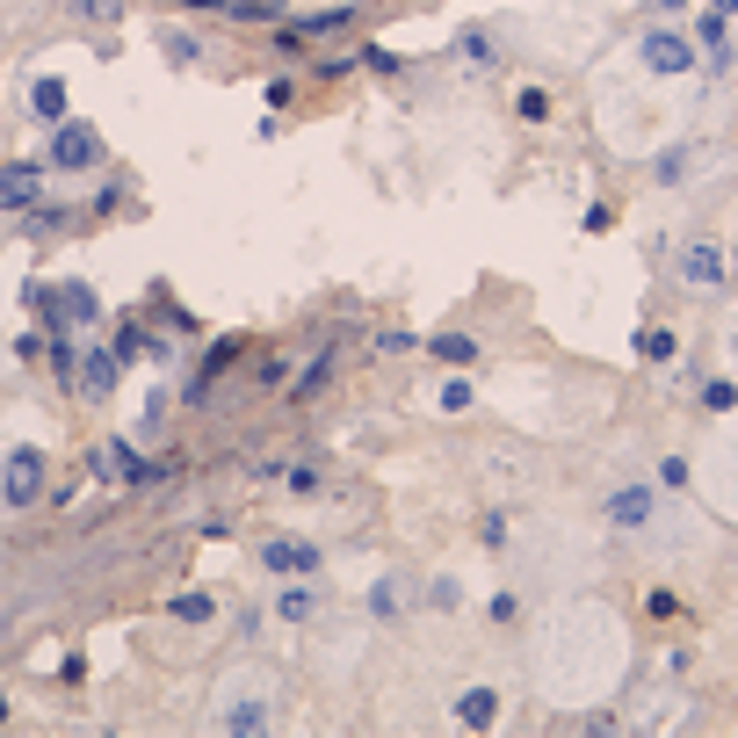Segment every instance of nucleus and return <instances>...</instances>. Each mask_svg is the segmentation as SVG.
I'll return each mask as SVG.
<instances>
[{
	"mask_svg": "<svg viewBox=\"0 0 738 738\" xmlns=\"http://www.w3.org/2000/svg\"><path fill=\"white\" fill-rule=\"evenodd\" d=\"M268 724V681L246 673V681H224L218 687V731H261Z\"/></svg>",
	"mask_w": 738,
	"mask_h": 738,
	"instance_id": "1",
	"label": "nucleus"
},
{
	"mask_svg": "<svg viewBox=\"0 0 738 738\" xmlns=\"http://www.w3.org/2000/svg\"><path fill=\"white\" fill-rule=\"evenodd\" d=\"M637 66L659 73V80H681V73H695V44L681 30H645L637 36Z\"/></svg>",
	"mask_w": 738,
	"mask_h": 738,
	"instance_id": "2",
	"label": "nucleus"
},
{
	"mask_svg": "<svg viewBox=\"0 0 738 738\" xmlns=\"http://www.w3.org/2000/svg\"><path fill=\"white\" fill-rule=\"evenodd\" d=\"M52 167L58 174L102 167V131H87V123H52Z\"/></svg>",
	"mask_w": 738,
	"mask_h": 738,
	"instance_id": "3",
	"label": "nucleus"
},
{
	"mask_svg": "<svg viewBox=\"0 0 738 738\" xmlns=\"http://www.w3.org/2000/svg\"><path fill=\"white\" fill-rule=\"evenodd\" d=\"M0 493H8V507H30V499L44 493V456H36V449H15V456H8Z\"/></svg>",
	"mask_w": 738,
	"mask_h": 738,
	"instance_id": "4",
	"label": "nucleus"
},
{
	"mask_svg": "<svg viewBox=\"0 0 738 738\" xmlns=\"http://www.w3.org/2000/svg\"><path fill=\"white\" fill-rule=\"evenodd\" d=\"M681 283H695V290H724V246L717 240L681 246Z\"/></svg>",
	"mask_w": 738,
	"mask_h": 738,
	"instance_id": "5",
	"label": "nucleus"
},
{
	"mask_svg": "<svg viewBox=\"0 0 738 738\" xmlns=\"http://www.w3.org/2000/svg\"><path fill=\"white\" fill-rule=\"evenodd\" d=\"M659 515V493L652 485H623V493H608V521H616V529H645V521Z\"/></svg>",
	"mask_w": 738,
	"mask_h": 738,
	"instance_id": "6",
	"label": "nucleus"
},
{
	"mask_svg": "<svg viewBox=\"0 0 738 738\" xmlns=\"http://www.w3.org/2000/svg\"><path fill=\"white\" fill-rule=\"evenodd\" d=\"M44 196V174L36 167H0V210H30Z\"/></svg>",
	"mask_w": 738,
	"mask_h": 738,
	"instance_id": "7",
	"label": "nucleus"
},
{
	"mask_svg": "<svg viewBox=\"0 0 738 738\" xmlns=\"http://www.w3.org/2000/svg\"><path fill=\"white\" fill-rule=\"evenodd\" d=\"M261 565L268 572H319V550L311 543H268L261 550Z\"/></svg>",
	"mask_w": 738,
	"mask_h": 738,
	"instance_id": "8",
	"label": "nucleus"
},
{
	"mask_svg": "<svg viewBox=\"0 0 738 738\" xmlns=\"http://www.w3.org/2000/svg\"><path fill=\"white\" fill-rule=\"evenodd\" d=\"M456 717H464V724H471V731H485V724H493V717H499V695H493V687H471L464 703H456Z\"/></svg>",
	"mask_w": 738,
	"mask_h": 738,
	"instance_id": "9",
	"label": "nucleus"
},
{
	"mask_svg": "<svg viewBox=\"0 0 738 738\" xmlns=\"http://www.w3.org/2000/svg\"><path fill=\"white\" fill-rule=\"evenodd\" d=\"M30 109H36L44 123H66V87H58V80H36V87H30Z\"/></svg>",
	"mask_w": 738,
	"mask_h": 738,
	"instance_id": "10",
	"label": "nucleus"
},
{
	"mask_svg": "<svg viewBox=\"0 0 738 738\" xmlns=\"http://www.w3.org/2000/svg\"><path fill=\"white\" fill-rule=\"evenodd\" d=\"M95 464H102V478H123V485L145 478V471H137V456H131V442H109L102 456H95Z\"/></svg>",
	"mask_w": 738,
	"mask_h": 738,
	"instance_id": "11",
	"label": "nucleus"
},
{
	"mask_svg": "<svg viewBox=\"0 0 738 738\" xmlns=\"http://www.w3.org/2000/svg\"><path fill=\"white\" fill-rule=\"evenodd\" d=\"M687 167H695V145H673V153L652 167V174H659V189H681V174H687Z\"/></svg>",
	"mask_w": 738,
	"mask_h": 738,
	"instance_id": "12",
	"label": "nucleus"
},
{
	"mask_svg": "<svg viewBox=\"0 0 738 738\" xmlns=\"http://www.w3.org/2000/svg\"><path fill=\"white\" fill-rule=\"evenodd\" d=\"M58 319H95V290L66 283V290H58Z\"/></svg>",
	"mask_w": 738,
	"mask_h": 738,
	"instance_id": "13",
	"label": "nucleus"
},
{
	"mask_svg": "<svg viewBox=\"0 0 738 738\" xmlns=\"http://www.w3.org/2000/svg\"><path fill=\"white\" fill-rule=\"evenodd\" d=\"M637 348H645V362H673V348H681V341H673L667 327H645V333H637Z\"/></svg>",
	"mask_w": 738,
	"mask_h": 738,
	"instance_id": "14",
	"label": "nucleus"
},
{
	"mask_svg": "<svg viewBox=\"0 0 738 738\" xmlns=\"http://www.w3.org/2000/svg\"><path fill=\"white\" fill-rule=\"evenodd\" d=\"M159 52H167V58H181V66H189V58L203 52V44H196L189 30H174V22H167V30H159Z\"/></svg>",
	"mask_w": 738,
	"mask_h": 738,
	"instance_id": "15",
	"label": "nucleus"
},
{
	"mask_svg": "<svg viewBox=\"0 0 738 738\" xmlns=\"http://www.w3.org/2000/svg\"><path fill=\"white\" fill-rule=\"evenodd\" d=\"M117 362H123V355H87V370H80L87 392H109V384H117Z\"/></svg>",
	"mask_w": 738,
	"mask_h": 738,
	"instance_id": "16",
	"label": "nucleus"
},
{
	"mask_svg": "<svg viewBox=\"0 0 738 738\" xmlns=\"http://www.w3.org/2000/svg\"><path fill=\"white\" fill-rule=\"evenodd\" d=\"M456 52H464V66H471V73H485V66H493V36H485V30H471L464 44H456Z\"/></svg>",
	"mask_w": 738,
	"mask_h": 738,
	"instance_id": "17",
	"label": "nucleus"
},
{
	"mask_svg": "<svg viewBox=\"0 0 738 738\" xmlns=\"http://www.w3.org/2000/svg\"><path fill=\"white\" fill-rule=\"evenodd\" d=\"M434 355H442V362H456V370H464V362L478 355V341H471V333H442V341H434Z\"/></svg>",
	"mask_w": 738,
	"mask_h": 738,
	"instance_id": "18",
	"label": "nucleus"
},
{
	"mask_svg": "<svg viewBox=\"0 0 738 738\" xmlns=\"http://www.w3.org/2000/svg\"><path fill=\"white\" fill-rule=\"evenodd\" d=\"M275 608H283V616H311V594H305V586H283V594H275Z\"/></svg>",
	"mask_w": 738,
	"mask_h": 738,
	"instance_id": "19",
	"label": "nucleus"
},
{
	"mask_svg": "<svg viewBox=\"0 0 738 738\" xmlns=\"http://www.w3.org/2000/svg\"><path fill=\"white\" fill-rule=\"evenodd\" d=\"M687 478H695V471H687L681 456H667V464H659V485H667V493H687Z\"/></svg>",
	"mask_w": 738,
	"mask_h": 738,
	"instance_id": "20",
	"label": "nucleus"
},
{
	"mask_svg": "<svg viewBox=\"0 0 738 738\" xmlns=\"http://www.w3.org/2000/svg\"><path fill=\"white\" fill-rule=\"evenodd\" d=\"M174 616H181V623H210V594H181V602H174Z\"/></svg>",
	"mask_w": 738,
	"mask_h": 738,
	"instance_id": "21",
	"label": "nucleus"
},
{
	"mask_svg": "<svg viewBox=\"0 0 738 738\" xmlns=\"http://www.w3.org/2000/svg\"><path fill=\"white\" fill-rule=\"evenodd\" d=\"M703 406H709V412H731V406H738V384H709Z\"/></svg>",
	"mask_w": 738,
	"mask_h": 738,
	"instance_id": "22",
	"label": "nucleus"
},
{
	"mask_svg": "<svg viewBox=\"0 0 738 738\" xmlns=\"http://www.w3.org/2000/svg\"><path fill=\"white\" fill-rule=\"evenodd\" d=\"M442 412H471V384H449V392H442Z\"/></svg>",
	"mask_w": 738,
	"mask_h": 738,
	"instance_id": "23",
	"label": "nucleus"
},
{
	"mask_svg": "<svg viewBox=\"0 0 738 738\" xmlns=\"http://www.w3.org/2000/svg\"><path fill=\"white\" fill-rule=\"evenodd\" d=\"M117 8H123V0H80V15H87V22H109Z\"/></svg>",
	"mask_w": 738,
	"mask_h": 738,
	"instance_id": "24",
	"label": "nucleus"
},
{
	"mask_svg": "<svg viewBox=\"0 0 738 738\" xmlns=\"http://www.w3.org/2000/svg\"><path fill=\"white\" fill-rule=\"evenodd\" d=\"M709 15H724V22H738V0H709Z\"/></svg>",
	"mask_w": 738,
	"mask_h": 738,
	"instance_id": "25",
	"label": "nucleus"
},
{
	"mask_svg": "<svg viewBox=\"0 0 738 738\" xmlns=\"http://www.w3.org/2000/svg\"><path fill=\"white\" fill-rule=\"evenodd\" d=\"M645 8H659V15H667V8H681V0H645Z\"/></svg>",
	"mask_w": 738,
	"mask_h": 738,
	"instance_id": "26",
	"label": "nucleus"
},
{
	"mask_svg": "<svg viewBox=\"0 0 738 738\" xmlns=\"http://www.w3.org/2000/svg\"><path fill=\"white\" fill-rule=\"evenodd\" d=\"M731 355H738V319H731Z\"/></svg>",
	"mask_w": 738,
	"mask_h": 738,
	"instance_id": "27",
	"label": "nucleus"
}]
</instances>
